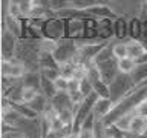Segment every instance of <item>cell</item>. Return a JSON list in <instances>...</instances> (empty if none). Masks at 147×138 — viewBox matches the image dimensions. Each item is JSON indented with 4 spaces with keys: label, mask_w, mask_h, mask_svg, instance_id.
I'll return each instance as SVG.
<instances>
[{
    "label": "cell",
    "mask_w": 147,
    "mask_h": 138,
    "mask_svg": "<svg viewBox=\"0 0 147 138\" xmlns=\"http://www.w3.org/2000/svg\"><path fill=\"white\" fill-rule=\"evenodd\" d=\"M38 64H40V69H60V64L54 58V54H48V52H40Z\"/></svg>",
    "instance_id": "2e32d148"
},
{
    "label": "cell",
    "mask_w": 147,
    "mask_h": 138,
    "mask_svg": "<svg viewBox=\"0 0 147 138\" xmlns=\"http://www.w3.org/2000/svg\"><path fill=\"white\" fill-rule=\"evenodd\" d=\"M22 83L25 87H32L40 92V85H41V74L40 72H26L25 77L22 78Z\"/></svg>",
    "instance_id": "9a60e30c"
},
{
    "label": "cell",
    "mask_w": 147,
    "mask_h": 138,
    "mask_svg": "<svg viewBox=\"0 0 147 138\" xmlns=\"http://www.w3.org/2000/svg\"><path fill=\"white\" fill-rule=\"evenodd\" d=\"M6 16L22 20V12H20V6H18V0H8V14Z\"/></svg>",
    "instance_id": "83f0119b"
},
{
    "label": "cell",
    "mask_w": 147,
    "mask_h": 138,
    "mask_svg": "<svg viewBox=\"0 0 147 138\" xmlns=\"http://www.w3.org/2000/svg\"><path fill=\"white\" fill-rule=\"evenodd\" d=\"M0 74L2 77H9V78H16V80H22L26 74L25 64L20 66H14L8 62V60H0Z\"/></svg>",
    "instance_id": "8992f818"
},
{
    "label": "cell",
    "mask_w": 147,
    "mask_h": 138,
    "mask_svg": "<svg viewBox=\"0 0 147 138\" xmlns=\"http://www.w3.org/2000/svg\"><path fill=\"white\" fill-rule=\"evenodd\" d=\"M132 78L135 81V86L147 80V63H138L135 71L132 72Z\"/></svg>",
    "instance_id": "7402d4cb"
},
{
    "label": "cell",
    "mask_w": 147,
    "mask_h": 138,
    "mask_svg": "<svg viewBox=\"0 0 147 138\" xmlns=\"http://www.w3.org/2000/svg\"><path fill=\"white\" fill-rule=\"evenodd\" d=\"M144 37V23L140 17H132L129 20V40H142Z\"/></svg>",
    "instance_id": "9c48e42d"
},
{
    "label": "cell",
    "mask_w": 147,
    "mask_h": 138,
    "mask_svg": "<svg viewBox=\"0 0 147 138\" xmlns=\"http://www.w3.org/2000/svg\"><path fill=\"white\" fill-rule=\"evenodd\" d=\"M127 43V54H129V57L133 58V60H140L144 57V54L147 52L146 48L142 46V43L140 40H127L126 41Z\"/></svg>",
    "instance_id": "7c38bea8"
},
{
    "label": "cell",
    "mask_w": 147,
    "mask_h": 138,
    "mask_svg": "<svg viewBox=\"0 0 147 138\" xmlns=\"http://www.w3.org/2000/svg\"><path fill=\"white\" fill-rule=\"evenodd\" d=\"M133 87H135V81H133L132 75H129V74H119V75L109 85L110 101L113 103V106L118 104Z\"/></svg>",
    "instance_id": "6da1fadb"
},
{
    "label": "cell",
    "mask_w": 147,
    "mask_h": 138,
    "mask_svg": "<svg viewBox=\"0 0 147 138\" xmlns=\"http://www.w3.org/2000/svg\"><path fill=\"white\" fill-rule=\"evenodd\" d=\"M126 57H129L127 43L126 41H115L113 43V58L115 60H123Z\"/></svg>",
    "instance_id": "cb8c5ba5"
},
{
    "label": "cell",
    "mask_w": 147,
    "mask_h": 138,
    "mask_svg": "<svg viewBox=\"0 0 147 138\" xmlns=\"http://www.w3.org/2000/svg\"><path fill=\"white\" fill-rule=\"evenodd\" d=\"M51 103L54 104V108L58 110H63V109H74V104L71 101V97H69L67 92H58L57 95L51 100Z\"/></svg>",
    "instance_id": "4fadbf2b"
},
{
    "label": "cell",
    "mask_w": 147,
    "mask_h": 138,
    "mask_svg": "<svg viewBox=\"0 0 147 138\" xmlns=\"http://www.w3.org/2000/svg\"><path fill=\"white\" fill-rule=\"evenodd\" d=\"M138 66V62L133 60L130 57H126L123 60H118V69H119V74H129L132 75V72L135 71V68Z\"/></svg>",
    "instance_id": "ffe728a7"
},
{
    "label": "cell",
    "mask_w": 147,
    "mask_h": 138,
    "mask_svg": "<svg viewBox=\"0 0 147 138\" xmlns=\"http://www.w3.org/2000/svg\"><path fill=\"white\" fill-rule=\"evenodd\" d=\"M133 112H135L136 117H141V118L147 120V98L144 101H141V103L133 109Z\"/></svg>",
    "instance_id": "836d02e7"
},
{
    "label": "cell",
    "mask_w": 147,
    "mask_h": 138,
    "mask_svg": "<svg viewBox=\"0 0 147 138\" xmlns=\"http://www.w3.org/2000/svg\"><path fill=\"white\" fill-rule=\"evenodd\" d=\"M54 86H55V89H57V92H67L69 80H66V78H63V77H58L57 80L54 81Z\"/></svg>",
    "instance_id": "d6a6232c"
},
{
    "label": "cell",
    "mask_w": 147,
    "mask_h": 138,
    "mask_svg": "<svg viewBox=\"0 0 147 138\" xmlns=\"http://www.w3.org/2000/svg\"><path fill=\"white\" fill-rule=\"evenodd\" d=\"M103 138H107V137H103Z\"/></svg>",
    "instance_id": "f35d334b"
},
{
    "label": "cell",
    "mask_w": 147,
    "mask_h": 138,
    "mask_svg": "<svg viewBox=\"0 0 147 138\" xmlns=\"http://www.w3.org/2000/svg\"><path fill=\"white\" fill-rule=\"evenodd\" d=\"M66 26H67V22L63 20V18H58V17L45 20L40 25L41 37L46 40L60 41V40L66 39Z\"/></svg>",
    "instance_id": "7a4b0ae2"
},
{
    "label": "cell",
    "mask_w": 147,
    "mask_h": 138,
    "mask_svg": "<svg viewBox=\"0 0 147 138\" xmlns=\"http://www.w3.org/2000/svg\"><path fill=\"white\" fill-rule=\"evenodd\" d=\"M133 117H135V112H133V110H130V112L124 114L123 117H119L113 124L119 129V131H123V132H130V123H132Z\"/></svg>",
    "instance_id": "44dd1931"
},
{
    "label": "cell",
    "mask_w": 147,
    "mask_h": 138,
    "mask_svg": "<svg viewBox=\"0 0 147 138\" xmlns=\"http://www.w3.org/2000/svg\"><path fill=\"white\" fill-rule=\"evenodd\" d=\"M104 137H107V138H126V132L119 131L115 124H109V126H106Z\"/></svg>",
    "instance_id": "f1b7e54d"
},
{
    "label": "cell",
    "mask_w": 147,
    "mask_h": 138,
    "mask_svg": "<svg viewBox=\"0 0 147 138\" xmlns=\"http://www.w3.org/2000/svg\"><path fill=\"white\" fill-rule=\"evenodd\" d=\"M112 58H113V41H110V43L94 58V63L95 64H100V63L109 62V60H112Z\"/></svg>",
    "instance_id": "603a6c76"
},
{
    "label": "cell",
    "mask_w": 147,
    "mask_h": 138,
    "mask_svg": "<svg viewBox=\"0 0 147 138\" xmlns=\"http://www.w3.org/2000/svg\"><path fill=\"white\" fill-rule=\"evenodd\" d=\"M80 92L84 95V98H87L89 95L94 94V85H92L87 78H84V80L80 81Z\"/></svg>",
    "instance_id": "4dcf8cb0"
},
{
    "label": "cell",
    "mask_w": 147,
    "mask_h": 138,
    "mask_svg": "<svg viewBox=\"0 0 147 138\" xmlns=\"http://www.w3.org/2000/svg\"><path fill=\"white\" fill-rule=\"evenodd\" d=\"M78 137H80V138H96L95 132L94 131H87V129H80Z\"/></svg>",
    "instance_id": "74e56055"
},
{
    "label": "cell",
    "mask_w": 147,
    "mask_h": 138,
    "mask_svg": "<svg viewBox=\"0 0 147 138\" xmlns=\"http://www.w3.org/2000/svg\"><path fill=\"white\" fill-rule=\"evenodd\" d=\"M112 108H113V103L110 101V98H98L94 106V114L96 120H104L110 114Z\"/></svg>",
    "instance_id": "8fae6325"
},
{
    "label": "cell",
    "mask_w": 147,
    "mask_h": 138,
    "mask_svg": "<svg viewBox=\"0 0 147 138\" xmlns=\"http://www.w3.org/2000/svg\"><path fill=\"white\" fill-rule=\"evenodd\" d=\"M38 94H40V92L37 91V89H32V87H25V86H23V103L29 104Z\"/></svg>",
    "instance_id": "1f68e13d"
},
{
    "label": "cell",
    "mask_w": 147,
    "mask_h": 138,
    "mask_svg": "<svg viewBox=\"0 0 147 138\" xmlns=\"http://www.w3.org/2000/svg\"><path fill=\"white\" fill-rule=\"evenodd\" d=\"M94 92H96V95L100 98H110V92H109V85H106L103 80L96 81L94 85Z\"/></svg>",
    "instance_id": "4316f807"
},
{
    "label": "cell",
    "mask_w": 147,
    "mask_h": 138,
    "mask_svg": "<svg viewBox=\"0 0 147 138\" xmlns=\"http://www.w3.org/2000/svg\"><path fill=\"white\" fill-rule=\"evenodd\" d=\"M64 127H66V126H64L63 121H61V120H60L58 117L54 118L52 121H51V131H63Z\"/></svg>",
    "instance_id": "8d00e7d4"
},
{
    "label": "cell",
    "mask_w": 147,
    "mask_h": 138,
    "mask_svg": "<svg viewBox=\"0 0 147 138\" xmlns=\"http://www.w3.org/2000/svg\"><path fill=\"white\" fill-rule=\"evenodd\" d=\"M75 69H77V64L72 63V62H67V63L60 64V77L66 78V80H71V78H74Z\"/></svg>",
    "instance_id": "d4e9b609"
},
{
    "label": "cell",
    "mask_w": 147,
    "mask_h": 138,
    "mask_svg": "<svg viewBox=\"0 0 147 138\" xmlns=\"http://www.w3.org/2000/svg\"><path fill=\"white\" fill-rule=\"evenodd\" d=\"M113 22H115V20H110V18L98 20L96 34H98V40H100V41H110V40H112V37H115Z\"/></svg>",
    "instance_id": "ba28073f"
},
{
    "label": "cell",
    "mask_w": 147,
    "mask_h": 138,
    "mask_svg": "<svg viewBox=\"0 0 147 138\" xmlns=\"http://www.w3.org/2000/svg\"><path fill=\"white\" fill-rule=\"evenodd\" d=\"M98 66V71H100V75H101V80H103L106 85H110L115 78L119 75V69H118V60H109V62H104V63H100L96 64Z\"/></svg>",
    "instance_id": "5b68a950"
},
{
    "label": "cell",
    "mask_w": 147,
    "mask_h": 138,
    "mask_svg": "<svg viewBox=\"0 0 147 138\" xmlns=\"http://www.w3.org/2000/svg\"><path fill=\"white\" fill-rule=\"evenodd\" d=\"M58 118L63 121L64 126H72L74 127V120H75V114L74 109H63L58 112Z\"/></svg>",
    "instance_id": "484cf974"
},
{
    "label": "cell",
    "mask_w": 147,
    "mask_h": 138,
    "mask_svg": "<svg viewBox=\"0 0 147 138\" xmlns=\"http://www.w3.org/2000/svg\"><path fill=\"white\" fill-rule=\"evenodd\" d=\"M113 32L117 41H127L129 40V22L123 16H119L113 22Z\"/></svg>",
    "instance_id": "30bf717a"
},
{
    "label": "cell",
    "mask_w": 147,
    "mask_h": 138,
    "mask_svg": "<svg viewBox=\"0 0 147 138\" xmlns=\"http://www.w3.org/2000/svg\"><path fill=\"white\" fill-rule=\"evenodd\" d=\"M78 51V45L75 40L72 39H63L57 43V49L54 52V58L57 60L58 64H63V63H67V62H72L74 57H75Z\"/></svg>",
    "instance_id": "3957f363"
},
{
    "label": "cell",
    "mask_w": 147,
    "mask_h": 138,
    "mask_svg": "<svg viewBox=\"0 0 147 138\" xmlns=\"http://www.w3.org/2000/svg\"><path fill=\"white\" fill-rule=\"evenodd\" d=\"M86 11L89 12L94 18H96V20H104V18L117 20V18L119 17L118 14L112 9V6H109V5H106V3H98V5H95V6L86 9Z\"/></svg>",
    "instance_id": "52a82bcc"
},
{
    "label": "cell",
    "mask_w": 147,
    "mask_h": 138,
    "mask_svg": "<svg viewBox=\"0 0 147 138\" xmlns=\"http://www.w3.org/2000/svg\"><path fill=\"white\" fill-rule=\"evenodd\" d=\"M18 39L2 26V43H0V60H11L16 57Z\"/></svg>",
    "instance_id": "277c9868"
},
{
    "label": "cell",
    "mask_w": 147,
    "mask_h": 138,
    "mask_svg": "<svg viewBox=\"0 0 147 138\" xmlns=\"http://www.w3.org/2000/svg\"><path fill=\"white\" fill-rule=\"evenodd\" d=\"M40 92L43 94L46 98H48L49 101L54 98L55 95L58 94L57 92V89H55V86H54V81H51V80H48L46 77H43L41 75V85H40Z\"/></svg>",
    "instance_id": "ac0fdd59"
},
{
    "label": "cell",
    "mask_w": 147,
    "mask_h": 138,
    "mask_svg": "<svg viewBox=\"0 0 147 138\" xmlns=\"http://www.w3.org/2000/svg\"><path fill=\"white\" fill-rule=\"evenodd\" d=\"M12 109L25 120H38L40 118L38 115H37V112H34V110L31 109V106L26 104V103H12Z\"/></svg>",
    "instance_id": "5bb4252c"
},
{
    "label": "cell",
    "mask_w": 147,
    "mask_h": 138,
    "mask_svg": "<svg viewBox=\"0 0 147 138\" xmlns=\"http://www.w3.org/2000/svg\"><path fill=\"white\" fill-rule=\"evenodd\" d=\"M48 103H49V100L40 92V94L29 103V106H31V109L34 110V112H37V115H38V117H41V115H43V112H45V109H46V106H48Z\"/></svg>",
    "instance_id": "d6986e66"
},
{
    "label": "cell",
    "mask_w": 147,
    "mask_h": 138,
    "mask_svg": "<svg viewBox=\"0 0 147 138\" xmlns=\"http://www.w3.org/2000/svg\"><path fill=\"white\" fill-rule=\"evenodd\" d=\"M95 123H96V117H95V114L92 112L89 117H87L84 120V123L81 124V129H87V131H94L95 129Z\"/></svg>",
    "instance_id": "e575fe53"
},
{
    "label": "cell",
    "mask_w": 147,
    "mask_h": 138,
    "mask_svg": "<svg viewBox=\"0 0 147 138\" xmlns=\"http://www.w3.org/2000/svg\"><path fill=\"white\" fill-rule=\"evenodd\" d=\"M147 131V120L141 118V117H133L132 123H130V133L133 135H140V137H144V133Z\"/></svg>",
    "instance_id": "e0dca14e"
},
{
    "label": "cell",
    "mask_w": 147,
    "mask_h": 138,
    "mask_svg": "<svg viewBox=\"0 0 147 138\" xmlns=\"http://www.w3.org/2000/svg\"><path fill=\"white\" fill-rule=\"evenodd\" d=\"M18 6H20V12H22V20L29 18V14L32 9V0H18Z\"/></svg>",
    "instance_id": "f546056e"
},
{
    "label": "cell",
    "mask_w": 147,
    "mask_h": 138,
    "mask_svg": "<svg viewBox=\"0 0 147 138\" xmlns=\"http://www.w3.org/2000/svg\"><path fill=\"white\" fill-rule=\"evenodd\" d=\"M78 91H80V81L75 80V78H71V80H69L67 94H74V92H78Z\"/></svg>",
    "instance_id": "d590c367"
}]
</instances>
